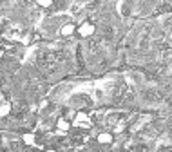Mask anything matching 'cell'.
Segmentation results:
<instances>
[{
	"instance_id": "1",
	"label": "cell",
	"mask_w": 172,
	"mask_h": 152,
	"mask_svg": "<svg viewBox=\"0 0 172 152\" xmlns=\"http://www.w3.org/2000/svg\"><path fill=\"white\" fill-rule=\"evenodd\" d=\"M80 33H82V35H91V33H92V24H91V22H85V24L82 26Z\"/></svg>"
},
{
	"instance_id": "2",
	"label": "cell",
	"mask_w": 172,
	"mask_h": 152,
	"mask_svg": "<svg viewBox=\"0 0 172 152\" xmlns=\"http://www.w3.org/2000/svg\"><path fill=\"white\" fill-rule=\"evenodd\" d=\"M73 31H74V26H65L62 33H64V35H69V33H73Z\"/></svg>"
}]
</instances>
